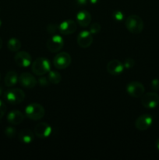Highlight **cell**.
Returning a JSON list of instances; mask_svg holds the SVG:
<instances>
[{
  "mask_svg": "<svg viewBox=\"0 0 159 160\" xmlns=\"http://www.w3.org/2000/svg\"><path fill=\"white\" fill-rule=\"evenodd\" d=\"M126 28L132 34H140L143 30V21L139 16L130 15L126 18L125 22Z\"/></svg>",
  "mask_w": 159,
  "mask_h": 160,
  "instance_id": "obj_1",
  "label": "cell"
},
{
  "mask_svg": "<svg viewBox=\"0 0 159 160\" xmlns=\"http://www.w3.org/2000/svg\"><path fill=\"white\" fill-rule=\"evenodd\" d=\"M45 111L39 103H31L25 109V115L32 120H39L45 116Z\"/></svg>",
  "mask_w": 159,
  "mask_h": 160,
  "instance_id": "obj_2",
  "label": "cell"
},
{
  "mask_svg": "<svg viewBox=\"0 0 159 160\" xmlns=\"http://www.w3.org/2000/svg\"><path fill=\"white\" fill-rule=\"evenodd\" d=\"M32 72L37 76H42L51 70V63L45 58H37L31 66Z\"/></svg>",
  "mask_w": 159,
  "mask_h": 160,
  "instance_id": "obj_3",
  "label": "cell"
},
{
  "mask_svg": "<svg viewBox=\"0 0 159 160\" xmlns=\"http://www.w3.org/2000/svg\"><path fill=\"white\" fill-rule=\"evenodd\" d=\"M4 97L9 104L17 105L24 100L25 93L20 88H12L6 91L4 94Z\"/></svg>",
  "mask_w": 159,
  "mask_h": 160,
  "instance_id": "obj_4",
  "label": "cell"
},
{
  "mask_svg": "<svg viewBox=\"0 0 159 160\" xmlns=\"http://www.w3.org/2000/svg\"><path fill=\"white\" fill-rule=\"evenodd\" d=\"M141 104L147 109H154L159 104V95L156 92H147L142 95Z\"/></svg>",
  "mask_w": 159,
  "mask_h": 160,
  "instance_id": "obj_5",
  "label": "cell"
},
{
  "mask_svg": "<svg viewBox=\"0 0 159 160\" xmlns=\"http://www.w3.org/2000/svg\"><path fill=\"white\" fill-rule=\"evenodd\" d=\"M71 56L67 52H60L56 55L53 59L55 67L59 70H64L70 67L71 63Z\"/></svg>",
  "mask_w": 159,
  "mask_h": 160,
  "instance_id": "obj_6",
  "label": "cell"
},
{
  "mask_svg": "<svg viewBox=\"0 0 159 160\" xmlns=\"http://www.w3.org/2000/svg\"><path fill=\"white\" fill-rule=\"evenodd\" d=\"M63 46L64 40L62 36L59 34H53L47 42V48L51 52H58Z\"/></svg>",
  "mask_w": 159,
  "mask_h": 160,
  "instance_id": "obj_7",
  "label": "cell"
},
{
  "mask_svg": "<svg viewBox=\"0 0 159 160\" xmlns=\"http://www.w3.org/2000/svg\"><path fill=\"white\" fill-rule=\"evenodd\" d=\"M126 92L132 98H140L144 94L145 88L141 83L132 81L126 85Z\"/></svg>",
  "mask_w": 159,
  "mask_h": 160,
  "instance_id": "obj_8",
  "label": "cell"
},
{
  "mask_svg": "<svg viewBox=\"0 0 159 160\" xmlns=\"http://www.w3.org/2000/svg\"><path fill=\"white\" fill-rule=\"evenodd\" d=\"M153 123V117L149 114L140 116L135 121V127L139 131H147Z\"/></svg>",
  "mask_w": 159,
  "mask_h": 160,
  "instance_id": "obj_9",
  "label": "cell"
},
{
  "mask_svg": "<svg viewBox=\"0 0 159 160\" xmlns=\"http://www.w3.org/2000/svg\"><path fill=\"white\" fill-rule=\"evenodd\" d=\"M15 62L20 67H28L31 66L32 62L31 56L28 52L24 51L18 52L14 56Z\"/></svg>",
  "mask_w": 159,
  "mask_h": 160,
  "instance_id": "obj_10",
  "label": "cell"
},
{
  "mask_svg": "<svg viewBox=\"0 0 159 160\" xmlns=\"http://www.w3.org/2000/svg\"><path fill=\"white\" fill-rule=\"evenodd\" d=\"M51 133V128L45 122L38 123L34 128V135L39 138H46Z\"/></svg>",
  "mask_w": 159,
  "mask_h": 160,
  "instance_id": "obj_11",
  "label": "cell"
},
{
  "mask_svg": "<svg viewBox=\"0 0 159 160\" xmlns=\"http://www.w3.org/2000/svg\"><path fill=\"white\" fill-rule=\"evenodd\" d=\"M76 28H77V26H76V22L73 20H64L59 25V32L64 35L73 34L76 31Z\"/></svg>",
  "mask_w": 159,
  "mask_h": 160,
  "instance_id": "obj_12",
  "label": "cell"
},
{
  "mask_svg": "<svg viewBox=\"0 0 159 160\" xmlns=\"http://www.w3.org/2000/svg\"><path fill=\"white\" fill-rule=\"evenodd\" d=\"M106 69L110 74L117 76L123 73L125 67L121 61L118 60V59H112V60L109 61L108 63L107 64Z\"/></svg>",
  "mask_w": 159,
  "mask_h": 160,
  "instance_id": "obj_13",
  "label": "cell"
},
{
  "mask_svg": "<svg viewBox=\"0 0 159 160\" xmlns=\"http://www.w3.org/2000/svg\"><path fill=\"white\" fill-rule=\"evenodd\" d=\"M19 82L20 85L26 88H34L37 81L32 74L29 73H23L19 77Z\"/></svg>",
  "mask_w": 159,
  "mask_h": 160,
  "instance_id": "obj_14",
  "label": "cell"
},
{
  "mask_svg": "<svg viewBox=\"0 0 159 160\" xmlns=\"http://www.w3.org/2000/svg\"><path fill=\"white\" fill-rule=\"evenodd\" d=\"M92 42H93V36L90 31H83L78 34L77 43L81 48H88L91 45Z\"/></svg>",
  "mask_w": 159,
  "mask_h": 160,
  "instance_id": "obj_15",
  "label": "cell"
},
{
  "mask_svg": "<svg viewBox=\"0 0 159 160\" xmlns=\"http://www.w3.org/2000/svg\"><path fill=\"white\" fill-rule=\"evenodd\" d=\"M24 120V115L20 111L12 110L9 112L7 116V120L9 123L12 125H19Z\"/></svg>",
  "mask_w": 159,
  "mask_h": 160,
  "instance_id": "obj_16",
  "label": "cell"
},
{
  "mask_svg": "<svg viewBox=\"0 0 159 160\" xmlns=\"http://www.w3.org/2000/svg\"><path fill=\"white\" fill-rule=\"evenodd\" d=\"M76 21L80 26L86 28L91 22V15L87 10H81L76 14Z\"/></svg>",
  "mask_w": 159,
  "mask_h": 160,
  "instance_id": "obj_17",
  "label": "cell"
},
{
  "mask_svg": "<svg viewBox=\"0 0 159 160\" xmlns=\"http://www.w3.org/2000/svg\"><path fill=\"white\" fill-rule=\"evenodd\" d=\"M19 140L24 144H30L34 141V134L30 129H23L19 133Z\"/></svg>",
  "mask_w": 159,
  "mask_h": 160,
  "instance_id": "obj_18",
  "label": "cell"
},
{
  "mask_svg": "<svg viewBox=\"0 0 159 160\" xmlns=\"http://www.w3.org/2000/svg\"><path fill=\"white\" fill-rule=\"evenodd\" d=\"M18 81L19 77L15 71H9L5 77L4 83L6 87H13Z\"/></svg>",
  "mask_w": 159,
  "mask_h": 160,
  "instance_id": "obj_19",
  "label": "cell"
},
{
  "mask_svg": "<svg viewBox=\"0 0 159 160\" xmlns=\"http://www.w3.org/2000/svg\"><path fill=\"white\" fill-rule=\"evenodd\" d=\"M21 42L19 39L12 38L7 42V47L9 50L12 52H17L21 48Z\"/></svg>",
  "mask_w": 159,
  "mask_h": 160,
  "instance_id": "obj_20",
  "label": "cell"
},
{
  "mask_svg": "<svg viewBox=\"0 0 159 160\" xmlns=\"http://www.w3.org/2000/svg\"><path fill=\"white\" fill-rule=\"evenodd\" d=\"M48 78L51 84H58L61 81H62V75H61L58 71L50 70V71L48 72Z\"/></svg>",
  "mask_w": 159,
  "mask_h": 160,
  "instance_id": "obj_21",
  "label": "cell"
},
{
  "mask_svg": "<svg viewBox=\"0 0 159 160\" xmlns=\"http://www.w3.org/2000/svg\"><path fill=\"white\" fill-rule=\"evenodd\" d=\"M5 135L6 136L9 138H13L16 137V134H17V131L16 129L12 127H7V128L5 129Z\"/></svg>",
  "mask_w": 159,
  "mask_h": 160,
  "instance_id": "obj_22",
  "label": "cell"
},
{
  "mask_svg": "<svg viewBox=\"0 0 159 160\" xmlns=\"http://www.w3.org/2000/svg\"><path fill=\"white\" fill-rule=\"evenodd\" d=\"M112 17L116 21H122L124 19V13L121 10H115L112 12Z\"/></svg>",
  "mask_w": 159,
  "mask_h": 160,
  "instance_id": "obj_23",
  "label": "cell"
},
{
  "mask_svg": "<svg viewBox=\"0 0 159 160\" xmlns=\"http://www.w3.org/2000/svg\"><path fill=\"white\" fill-rule=\"evenodd\" d=\"M101 27L100 23H92V25L90 26V32L92 34H96L101 31Z\"/></svg>",
  "mask_w": 159,
  "mask_h": 160,
  "instance_id": "obj_24",
  "label": "cell"
},
{
  "mask_svg": "<svg viewBox=\"0 0 159 160\" xmlns=\"http://www.w3.org/2000/svg\"><path fill=\"white\" fill-rule=\"evenodd\" d=\"M123 65H124V67L126 69H131L135 65V61L132 58H127L123 62Z\"/></svg>",
  "mask_w": 159,
  "mask_h": 160,
  "instance_id": "obj_25",
  "label": "cell"
},
{
  "mask_svg": "<svg viewBox=\"0 0 159 160\" xmlns=\"http://www.w3.org/2000/svg\"><path fill=\"white\" fill-rule=\"evenodd\" d=\"M37 82H38L39 85L41 86V87H46V86H48L51 84L48 78H46V77H41V78H39Z\"/></svg>",
  "mask_w": 159,
  "mask_h": 160,
  "instance_id": "obj_26",
  "label": "cell"
},
{
  "mask_svg": "<svg viewBox=\"0 0 159 160\" xmlns=\"http://www.w3.org/2000/svg\"><path fill=\"white\" fill-rule=\"evenodd\" d=\"M151 88L152 89L154 92H157L159 90V79L157 78H154L151 81Z\"/></svg>",
  "mask_w": 159,
  "mask_h": 160,
  "instance_id": "obj_27",
  "label": "cell"
},
{
  "mask_svg": "<svg viewBox=\"0 0 159 160\" xmlns=\"http://www.w3.org/2000/svg\"><path fill=\"white\" fill-rule=\"evenodd\" d=\"M47 30H48V32L51 34H55V33L59 30V27L57 25L55 24H49L47 27Z\"/></svg>",
  "mask_w": 159,
  "mask_h": 160,
  "instance_id": "obj_28",
  "label": "cell"
},
{
  "mask_svg": "<svg viewBox=\"0 0 159 160\" xmlns=\"http://www.w3.org/2000/svg\"><path fill=\"white\" fill-rule=\"evenodd\" d=\"M6 112V104H5V103L0 99V120L4 117Z\"/></svg>",
  "mask_w": 159,
  "mask_h": 160,
  "instance_id": "obj_29",
  "label": "cell"
},
{
  "mask_svg": "<svg viewBox=\"0 0 159 160\" xmlns=\"http://www.w3.org/2000/svg\"><path fill=\"white\" fill-rule=\"evenodd\" d=\"M76 2L79 6H86L88 2V0H76Z\"/></svg>",
  "mask_w": 159,
  "mask_h": 160,
  "instance_id": "obj_30",
  "label": "cell"
},
{
  "mask_svg": "<svg viewBox=\"0 0 159 160\" xmlns=\"http://www.w3.org/2000/svg\"><path fill=\"white\" fill-rule=\"evenodd\" d=\"M99 1L100 0H89L90 3H91V4H93V5L97 4V3H98Z\"/></svg>",
  "mask_w": 159,
  "mask_h": 160,
  "instance_id": "obj_31",
  "label": "cell"
},
{
  "mask_svg": "<svg viewBox=\"0 0 159 160\" xmlns=\"http://www.w3.org/2000/svg\"><path fill=\"white\" fill-rule=\"evenodd\" d=\"M155 146H156V148H157V149L159 151V138L157 139V141H156Z\"/></svg>",
  "mask_w": 159,
  "mask_h": 160,
  "instance_id": "obj_32",
  "label": "cell"
},
{
  "mask_svg": "<svg viewBox=\"0 0 159 160\" xmlns=\"http://www.w3.org/2000/svg\"><path fill=\"white\" fill-rule=\"evenodd\" d=\"M2 44H3V42H2V39L1 38H0V49H1L2 47Z\"/></svg>",
  "mask_w": 159,
  "mask_h": 160,
  "instance_id": "obj_33",
  "label": "cell"
},
{
  "mask_svg": "<svg viewBox=\"0 0 159 160\" xmlns=\"http://www.w3.org/2000/svg\"><path fill=\"white\" fill-rule=\"evenodd\" d=\"M2 94H3V89H2V88L0 87V96H1Z\"/></svg>",
  "mask_w": 159,
  "mask_h": 160,
  "instance_id": "obj_34",
  "label": "cell"
},
{
  "mask_svg": "<svg viewBox=\"0 0 159 160\" xmlns=\"http://www.w3.org/2000/svg\"><path fill=\"white\" fill-rule=\"evenodd\" d=\"M2 20H0V28H1V26H2Z\"/></svg>",
  "mask_w": 159,
  "mask_h": 160,
  "instance_id": "obj_35",
  "label": "cell"
},
{
  "mask_svg": "<svg viewBox=\"0 0 159 160\" xmlns=\"http://www.w3.org/2000/svg\"><path fill=\"white\" fill-rule=\"evenodd\" d=\"M0 80H1V73H0Z\"/></svg>",
  "mask_w": 159,
  "mask_h": 160,
  "instance_id": "obj_36",
  "label": "cell"
},
{
  "mask_svg": "<svg viewBox=\"0 0 159 160\" xmlns=\"http://www.w3.org/2000/svg\"></svg>",
  "mask_w": 159,
  "mask_h": 160,
  "instance_id": "obj_37",
  "label": "cell"
}]
</instances>
